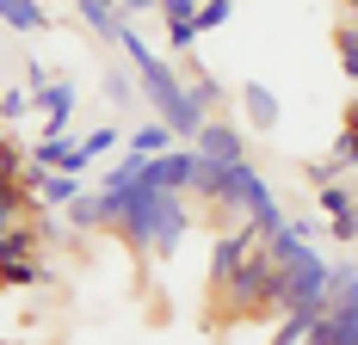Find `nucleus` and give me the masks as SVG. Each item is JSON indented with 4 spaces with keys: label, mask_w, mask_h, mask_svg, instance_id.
I'll return each mask as SVG.
<instances>
[{
    "label": "nucleus",
    "mask_w": 358,
    "mask_h": 345,
    "mask_svg": "<svg viewBox=\"0 0 358 345\" xmlns=\"http://www.w3.org/2000/svg\"><path fill=\"white\" fill-rule=\"evenodd\" d=\"M106 198V235L130 247L136 259H173L185 235H192V204H185V191H161V185H148L143 172L124 185V191H99Z\"/></svg>",
    "instance_id": "f257e3e1"
},
{
    "label": "nucleus",
    "mask_w": 358,
    "mask_h": 345,
    "mask_svg": "<svg viewBox=\"0 0 358 345\" xmlns=\"http://www.w3.org/2000/svg\"><path fill=\"white\" fill-rule=\"evenodd\" d=\"M117 50H124L130 68H136V93L148 99V117H161V124L173 130V142H192V136H198V124H204V111H198L192 93H185V74H179L161 50H148V37L136 31V25H124Z\"/></svg>",
    "instance_id": "f03ea898"
},
{
    "label": "nucleus",
    "mask_w": 358,
    "mask_h": 345,
    "mask_svg": "<svg viewBox=\"0 0 358 345\" xmlns=\"http://www.w3.org/2000/svg\"><path fill=\"white\" fill-rule=\"evenodd\" d=\"M266 247H272V259H278V265H272V314L296 309V302H327L334 265H327L309 241H296L290 222L278 228V235H266Z\"/></svg>",
    "instance_id": "7ed1b4c3"
},
{
    "label": "nucleus",
    "mask_w": 358,
    "mask_h": 345,
    "mask_svg": "<svg viewBox=\"0 0 358 345\" xmlns=\"http://www.w3.org/2000/svg\"><path fill=\"white\" fill-rule=\"evenodd\" d=\"M192 154L198 161H216V167H235V161H248V130L235 124V117H204L198 124V136H192Z\"/></svg>",
    "instance_id": "20e7f679"
},
{
    "label": "nucleus",
    "mask_w": 358,
    "mask_h": 345,
    "mask_svg": "<svg viewBox=\"0 0 358 345\" xmlns=\"http://www.w3.org/2000/svg\"><path fill=\"white\" fill-rule=\"evenodd\" d=\"M285 222H290V216H285V204L272 198V185L259 179V167H253V172H248V191H241V228L266 241V235H278Z\"/></svg>",
    "instance_id": "39448f33"
},
{
    "label": "nucleus",
    "mask_w": 358,
    "mask_h": 345,
    "mask_svg": "<svg viewBox=\"0 0 358 345\" xmlns=\"http://www.w3.org/2000/svg\"><path fill=\"white\" fill-rule=\"evenodd\" d=\"M315 198H322L327 235H334L340 247H358V185L352 179H334V185H322Z\"/></svg>",
    "instance_id": "423d86ee"
},
{
    "label": "nucleus",
    "mask_w": 358,
    "mask_h": 345,
    "mask_svg": "<svg viewBox=\"0 0 358 345\" xmlns=\"http://www.w3.org/2000/svg\"><path fill=\"white\" fill-rule=\"evenodd\" d=\"M235 105H241V124H248L253 136H272V130L285 124V99H278L266 80H241V87H235Z\"/></svg>",
    "instance_id": "0eeeda50"
},
{
    "label": "nucleus",
    "mask_w": 358,
    "mask_h": 345,
    "mask_svg": "<svg viewBox=\"0 0 358 345\" xmlns=\"http://www.w3.org/2000/svg\"><path fill=\"white\" fill-rule=\"evenodd\" d=\"M31 105H37V117H43L37 136H69V130H74V80H69V74H56Z\"/></svg>",
    "instance_id": "6e6552de"
},
{
    "label": "nucleus",
    "mask_w": 358,
    "mask_h": 345,
    "mask_svg": "<svg viewBox=\"0 0 358 345\" xmlns=\"http://www.w3.org/2000/svg\"><path fill=\"white\" fill-rule=\"evenodd\" d=\"M192 172H198L192 142H179V148H167V154L143 161V179H148V185H161V191H185V198H192Z\"/></svg>",
    "instance_id": "1a4fd4ad"
},
{
    "label": "nucleus",
    "mask_w": 358,
    "mask_h": 345,
    "mask_svg": "<svg viewBox=\"0 0 358 345\" xmlns=\"http://www.w3.org/2000/svg\"><path fill=\"white\" fill-rule=\"evenodd\" d=\"M259 241V235H248V228H216V247H210V272H204V290H222L229 284V272L248 259V247Z\"/></svg>",
    "instance_id": "9d476101"
},
{
    "label": "nucleus",
    "mask_w": 358,
    "mask_h": 345,
    "mask_svg": "<svg viewBox=\"0 0 358 345\" xmlns=\"http://www.w3.org/2000/svg\"><path fill=\"white\" fill-rule=\"evenodd\" d=\"M303 345H358V296H346V302H327L322 321L309 327V339Z\"/></svg>",
    "instance_id": "9b49d317"
},
{
    "label": "nucleus",
    "mask_w": 358,
    "mask_h": 345,
    "mask_svg": "<svg viewBox=\"0 0 358 345\" xmlns=\"http://www.w3.org/2000/svg\"><path fill=\"white\" fill-rule=\"evenodd\" d=\"M179 74H185V93H192V105H198L204 117H216L222 105L235 99V87H229V80H222L216 68H204V62H185Z\"/></svg>",
    "instance_id": "f8f14e48"
},
{
    "label": "nucleus",
    "mask_w": 358,
    "mask_h": 345,
    "mask_svg": "<svg viewBox=\"0 0 358 345\" xmlns=\"http://www.w3.org/2000/svg\"><path fill=\"white\" fill-rule=\"evenodd\" d=\"M155 13L167 25V50L192 56V43H198V0H155Z\"/></svg>",
    "instance_id": "ddd939ff"
},
{
    "label": "nucleus",
    "mask_w": 358,
    "mask_h": 345,
    "mask_svg": "<svg viewBox=\"0 0 358 345\" xmlns=\"http://www.w3.org/2000/svg\"><path fill=\"white\" fill-rule=\"evenodd\" d=\"M74 19L99 37V43H117V37H124V25H130V19L117 13V0H74Z\"/></svg>",
    "instance_id": "4468645a"
},
{
    "label": "nucleus",
    "mask_w": 358,
    "mask_h": 345,
    "mask_svg": "<svg viewBox=\"0 0 358 345\" xmlns=\"http://www.w3.org/2000/svg\"><path fill=\"white\" fill-rule=\"evenodd\" d=\"M322 309H327V302H296V309H285L278 321H272V339H266V345H303V339H309V327L322 321Z\"/></svg>",
    "instance_id": "2eb2a0df"
},
{
    "label": "nucleus",
    "mask_w": 358,
    "mask_h": 345,
    "mask_svg": "<svg viewBox=\"0 0 358 345\" xmlns=\"http://www.w3.org/2000/svg\"><path fill=\"white\" fill-rule=\"evenodd\" d=\"M167 148H179V142H173V130H167L161 117L130 124V136H124V154H136V161H155V154H167Z\"/></svg>",
    "instance_id": "dca6fc26"
},
{
    "label": "nucleus",
    "mask_w": 358,
    "mask_h": 345,
    "mask_svg": "<svg viewBox=\"0 0 358 345\" xmlns=\"http://www.w3.org/2000/svg\"><path fill=\"white\" fill-rule=\"evenodd\" d=\"M0 25L19 37H37V31H50V6L43 0H0Z\"/></svg>",
    "instance_id": "f3484780"
},
{
    "label": "nucleus",
    "mask_w": 358,
    "mask_h": 345,
    "mask_svg": "<svg viewBox=\"0 0 358 345\" xmlns=\"http://www.w3.org/2000/svg\"><path fill=\"white\" fill-rule=\"evenodd\" d=\"M62 216H69V228H74V235H106V198H99L93 185H87V191H80V198H74Z\"/></svg>",
    "instance_id": "a211bd4d"
},
{
    "label": "nucleus",
    "mask_w": 358,
    "mask_h": 345,
    "mask_svg": "<svg viewBox=\"0 0 358 345\" xmlns=\"http://www.w3.org/2000/svg\"><path fill=\"white\" fill-rule=\"evenodd\" d=\"M80 191H87V172H43V191H37V204H43V210H69Z\"/></svg>",
    "instance_id": "6ab92c4d"
},
{
    "label": "nucleus",
    "mask_w": 358,
    "mask_h": 345,
    "mask_svg": "<svg viewBox=\"0 0 358 345\" xmlns=\"http://www.w3.org/2000/svg\"><path fill=\"white\" fill-rule=\"evenodd\" d=\"M37 284H50L43 253H37V259H6V265H0V290H37Z\"/></svg>",
    "instance_id": "aec40b11"
},
{
    "label": "nucleus",
    "mask_w": 358,
    "mask_h": 345,
    "mask_svg": "<svg viewBox=\"0 0 358 345\" xmlns=\"http://www.w3.org/2000/svg\"><path fill=\"white\" fill-rule=\"evenodd\" d=\"M37 253H43V241H37L31 222H13V228L0 235V265H6V259H37Z\"/></svg>",
    "instance_id": "412c9836"
},
{
    "label": "nucleus",
    "mask_w": 358,
    "mask_h": 345,
    "mask_svg": "<svg viewBox=\"0 0 358 345\" xmlns=\"http://www.w3.org/2000/svg\"><path fill=\"white\" fill-rule=\"evenodd\" d=\"M334 56H340L346 80H358V19L352 13H340V25H334Z\"/></svg>",
    "instance_id": "4be33fe9"
},
{
    "label": "nucleus",
    "mask_w": 358,
    "mask_h": 345,
    "mask_svg": "<svg viewBox=\"0 0 358 345\" xmlns=\"http://www.w3.org/2000/svg\"><path fill=\"white\" fill-rule=\"evenodd\" d=\"M117 142H124V130H117V124H93L87 136H74V148H80L87 161H99V154H111Z\"/></svg>",
    "instance_id": "5701e85b"
},
{
    "label": "nucleus",
    "mask_w": 358,
    "mask_h": 345,
    "mask_svg": "<svg viewBox=\"0 0 358 345\" xmlns=\"http://www.w3.org/2000/svg\"><path fill=\"white\" fill-rule=\"evenodd\" d=\"M106 99L111 105H136V68H106Z\"/></svg>",
    "instance_id": "b1692460"
},
{
    "label": "nucleus",
    "mask_w": 358,
    "mask_h": 345,
    "mask_svg": "<svg viewBox=\"0 0 358 345\" xmlns=\"http://www.w3.org/2000/svg\"><path fill=\"white\" fill-rule=\"evenodd\" d=\"M25 161H31V148H25L19 136H6V130H0V179H19Z\"/></svg>",
    "instance_id": "393cba45"
},
{
    "label": "nucleus",
    "mask_w": 358,
    "mask_h": 345,
    "mask_svg": "<svg viewBox=\"0 0 358 345\" xmlns=\"http://www.w3.org/2000/svg\"><path fill=\"white\" fill-rule=\"evenodd\" d=\"M235 19V0H198V37L204 31H222Z\"/></svg>",
    "instance_id": "a878e982"
},
{
    "label": "nucleus",
    "mask_w": 358,
    "mask_h": 345,
    "mask_svg": "<svg viewBox=\"0 0 358 345\" xmlns=\"http://www.w3.org/2000/svg\"><path fill=\"white\" fill-rule=\"evenodd\" d=\"M37 105H31V93H25V87H6V93H0V124H19V117H31Z\"/></svg>",
    "instance_id": "bb28decb"
},
{
    "label": "nucleus",
    "mask_w": 358,
    "mask_h": 345,
    "mask_svg": "<svg viewBox=\"0 0 358 345\" xmlns=\"http://www.w3.org/2000/svg\"><path fill=\"white\" fill-rule=\"evenodd\" d=\"M303 179H309V185L322 191V185H334V179H346V167H340V161L327 154V161H309V167H303Z\"/></svg>",
    "instance_id": "cd10ccee"
},
{
    "label": "nucleus",
    "mask_w": 358,
    "mask_h": 345,
    "mask_svg": "<svg viewBox=\"0 0 358 345\" xmlns=\"http://www.w3.org/2000/svg\"><path fill=\"white\" fill-rule=\"evenodd\" d=\"M334 161L346 172H358V130H340V136H334Z\"/></svg>",
    "instance_id": "c85d7f7f"
},
{
    "label": "nucleus",
    "mask_w": 358,
    "mask_h": 345,
    "mask_svg": "<svg viewBox=\"0 0 358 345\" xmlns=\"http://www.w3.org/2000/svg\"><path fill=\"white\" fill-rule=\"evenodd\" d=\"M19 74H25V93H31V99L43 93V87H50V80H56V68H43V62H25Z\"/></svg>",
    "instance_id": "c756f323"
},
{
    "label": "nucleus",
    "mask_w": 358,
    "mask_h": 345,
    "mask_svg": "<svg viewBox=\"0 0 358 345\" xmlns=\"http://www.w3.org/2000/svg\"><path fill=\"white\" fill-rule=\"evenodd\" d=\"M117 13H124V19H136V13H155V0H117Z\"/></svg>",
    "instance_id": "7c9ffc66"
},
{
    "label": "nucleus",
    "mask_w": 358,
    "mask_h": 345,
    "mask_svg": "<svg viewBox=\"0 0 358 345\" xmlns=\"http://www.w3.org/2000/svg\"><path fill=\"white\" fill-rule=\"evenodd\" d=\"M340 130H358V93L346 99V111H340Z\"/></svg>",
    "instance_id": "2f4dec72"
},
{
    "label": "nucleus",
    "mask_w": 358,
    "mask_h": 345,
    "mask_svg": "<svg viewBox=\"0 0 358 345\" xmlns=\"http://www.w3.org/2000/svg\"><path fill=\"white\" fill-rule=\"evenodd\" d=\"M13 222H19V216H6V210H0V235H6V228H13Z\"/></svg>",
    "instance_id": "473e14b6"
},
{
    "label": "nucleus",
    "mask_w": 358,
    "mask_h": 345,
    "mask_svg": "<svg viewBox=\"0 0 358 345\" xmlns=\"http://www.w3.org/2000/svg\"><path fill=\"white\" fill-rule=\"evenodd\" d=\"M340 6H346V13H358V0H340Z\"/></svg>",
    "instance_id": "72a5a7b5"
},
{
    "label": "nucleus",
    "mask_w": 358,
    "mask_h": 345,
    "mask_svg": "<svg viewBox=\"0 0 358 345\" xmlns=\"http://www.w3.org/2000/svg\"><path fill=\"white\" fill-rule=\"evenodd\" d=\"M0 345H13V339H0Z\"/></svg>",
    "instance_id": "f704fd0d"
},
{
    "label": "nucleus",
    "mask_w": 358,
    "mask_h": 345,
    "mask_svg": "<svg viewBox=\"0 0 358 345\" xmlns=\"http://www.w3.org/2000/svg\"><path fill=\"white\" fill-rule=\"evenodd\" d=\"M352 19H358V13H352Z\"/></svg>",
    "instance_id": "c9c22d12"
}]
</instances>
